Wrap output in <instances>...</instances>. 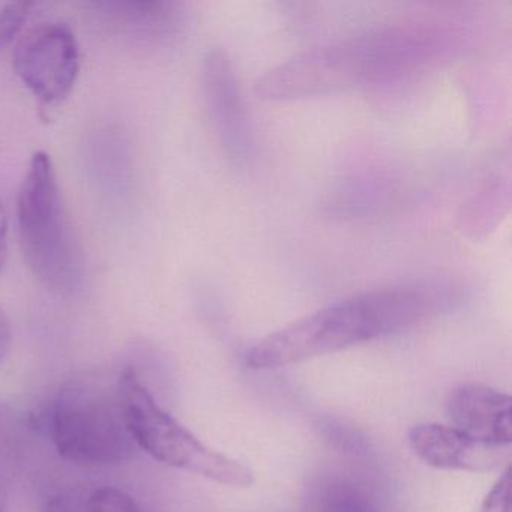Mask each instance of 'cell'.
Returning <instances> with one entry per match:
<instances>
[{
	"label": "cell",
	"instance_id": "4fadbf2b",
	"mask_svg": "<svg viewBox=\"0 0 512 512\" xmlns=\"http://www.w3.org/2000/svg\"><path fill=\"white\" fill-rule=\"evenodd\" d=\"M91 512H142L133 499L116 488H101L91 494Z\"/></svg>",
	"mask_w": 512,
	"mask_h": 512
},
{
	"label": "cell",
	"instance_id": "3957f363",
	"mask_svg": "<svg viewBox=\"0 0 512 512\" xmlns=\"http://www.w3.org/2000/svg\"><path fill=\"white\" fill-rule=\"evenodd\" d=\"M50 433L62 457L83 464H119L136 455L118 380L94 374L67 380L50 413Z\"/></svg>",
	"mask_w": 512,
	"mask_h": 512
},
{
	"label": "cell",
	"instance_id": "52a82bcc",
	"mask_svg": "<svg viewBox=\"0 0 512 512\" xmlns=\"http://www.w3.org/2000/svg\"><path fill=\"white\" fill-rule=\"evenodd\" d=\"M202 92L212 130L227 157L236 164L253 155L254 134L232 61L221 50L203 59Z\"/></svg>",
	"mask_w": 512,
	"mask_h": 512
},
{
	"label": "cell",
	"instance_id": "9a60e30c",
	"mask_svg": "<svg viewBox=\"0 0 512 512\" xmlns=\"http://www.w3.org/2000/svg\"><path fill=\"white\" fill-rule=\"evenodd\" d=\"M511 487V469H506L485 497L481 512H511Z\"/></svg>",
	"mask_w": 512,
	"mask_h": 512
},
{
	"label": "cell",
	"instance_id": "5b68a950",
	"mask_svg": "<svg viewBox=\"0 0 512 512\" xmlns=\"http://www.w3.org/2000/svg\"><path fill=\"white\" fill-rule=\"evenodd\" d=\"M122 409L137 449L155 460L196 473L229 487H250L254 475L235 458L208 448L155 401L136 370L127 368L118 379Z\"/></svg>",
	"mask_w": 512,
	"mask_h": 512
},
{
	"label": "cell",
	"instance_id": "7a4b0ae2",
	"mask_svg": "<svg viewBox=\"0 0 512 512\" xmlns=\"http://www.w3.org/2000/svg\"><path fill=\"white\" fill-rule=\"evenodd\" d=\"M446 298L436 284H404L371 290L310 316L257 341L245 361L254 370H272L329 355L400 331L436 310Z\"/></svg>",
	"mask_w": 512,
	"mask_h": 512
},
{
	"label": "cell",
	"instance_id": "8992f818",
	"mask_svg": "<svg viewBox=\"0 0 512 512\" xmlns=\"http://www.w3.org/2000/svg\"><path fill=\"white\" fill-rule=\"evenodd\" d=\"M80 47L70 26L46 22L26 32L14 50V70L35 98L62 103L80 73Z\"/></svg>",
	"mask_w": 512,
	"mask_h": 512
},
{
	"label": "cell",
	"instance_id": "8fae6325",
	"mask_svg": "<svg viewBox=\"0 0 512 512\" xmlns=\"http://www.w3.org/2000/svg\"><path fill=\"white\" fill-rule=\"evenodd\" d=\"M20 422L10 407L0 404V512H10L11 494L20 463Z\"/></svg>",
	"mask_w": 512,
	"mask_h": 512
},
{
	"label": "cell",
	"instance_id": "2e32d148",
	"mask_svg": "<svg viewBox=\"0 0 512 512\" xmlns=\"http://www.w3.org/2000/svg\"><path fill=\"white\" fill-rule=\"evenodd\" d=\"M11 341H13V335H11L10 320H8L7 313L0 305V364L5 361L8 353H10Z\"/></svg>",
	"mask_w": 512,
	"mask_h": 512
},
{
	"label": "cell",
	"instance_id": "6da1fadb",
	"mask_svg": "<svg viewBox=\"0 0 512 512\" xmlns=\"http://www.w3.org/2000/svg\"><path fill=\"white\" fill-rule=\"evenodd\" d=\"M427 25H395L311 47L266 71L254 86L262 100L289 101L400 79L445 50Z\"/></svg>",
	"mask_w": 512,
	"mask_h": 512
},
{
	"label": "cell",
	"instance_id": "5bb4252c",
	"mask_svg": "<svg viewBox=\"0 0 512 512\" xmlns=\"http://www.w3.org/2000/svg\"><path fill=\"white\" fill-rule=\"evenodd\" d=\"M91 494L80 487L61 491L47 500L44 512H91Z\"/></svg>",
	"mask_w": 512,
	"mask_h": 512
},
{
	"label": "cell",
	"instance_id": "ba28073f",
	"mask_svg": "<svg viewBox=\"0 0 512 512\" xmlns=\"http://www.w3.org/2000/svg\"><path fill=\"white\" fill-rule=\"evenodd\" d=\"M446 413L455 430L493 446L511 443V398L482 385L463 383L449 394Z\"/></svg>",
	"mask_w": 512,
	"mask_h": 512
},
{
	"label": "cell",
	"instance_id": "e0dca14e",
	"mask_svg": "<svg viewBox=\"0 0 512 512\" xmlns=\"http://www.w3.org/2000/svg\"><path fill=\"white\" fill-rule=\"evenodd\" d=\"M8 217L4 206L0 203V269L4 268L8 256Z\"/></svg>",
	"mask_w": 512,
	"mask_h": 512
},
{
	"label": "cell",
	"instance_id": "7c38bea8",
	"mask_svg": "<svg viewBox=\"0 0 512 512\" xmlns=\"http://www.w3.org/2000/svg\"><path fill=\"white\" fill-rule=\"evenodd\" d=\"M32 7L31 2H11L0 10V52L17 40Z\"/></svg>",
	"mask_w": 512,
	"mask_h": 512
},
{
	"label": "cell",
	"instance_id": "277c9868",
	"mask_svg": "<svg viewBox=\"0 0 512 512\" xmlns=\"http://www.w3.org/2000/svg\"><path fill=\"white\" fill-rule=\"evenodd\" d=\"M20 247L34 277L47 289L70 293L82 280V263L65 214L52 158L37 152L17 200Z\"/></svg>",
	"mask_w": 512,
	"mask_h": 512
},
{
	"label": "cell",
	"instance_id": "9c48e42d",
	"mask_svg": "<svg viewBox=\"0 0 512 512\" xmlns=\"http://www.w3.org/2000/svg\"><path fill=\"white\" fill-rule=\"evenodd\" d=\"M409 445L419 460L436 469L488 472L502 461L500 446L478 442L454 427L431 422L410 428Z\"/></svg>",
	"mask_w": 512,
	"mask_h": 512
},
{
	"label": "cell",
	"instance_id": "30bf717a",
	"mask_svg": "<svg viewBox=\"0 0 512 512\" xmlns=\"http://www.w3.org/2000/svg\"><path fill=\"white\" fill-rule=\"evenodd\" d=\"M301 512H386L376 488L355 473L326 469L308 481Z\"/></svg>",
	"mask_w": 512,
	"mask_h": 512
}]
</instances>
